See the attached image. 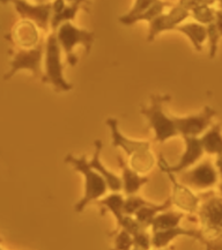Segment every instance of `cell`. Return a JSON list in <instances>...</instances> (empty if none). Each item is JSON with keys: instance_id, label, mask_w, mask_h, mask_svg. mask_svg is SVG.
Segmentation results:
<instances>
[{"instance_id": "obj_19", "label": "cell", "mask_w": 222, "mask_h": 250, "mask_svg": "<svg viewBox=\"0 0 222 250\" xmlns=\"http://www.w3.org/2000/svg\"><path fill=\"white\" fill-rule=\"evenodd\" d=\"M175 30L180 31L183 35H185L197 51H202V45H204V43L207 41V27L202 23L183 22L182 24H180V26H177Z\"/></svg>"}, {"instance_id": "obj_17", "label": "cell", "mask_w": 222, "mask_h": 250, "mask_svg": "<svg viewBox=\"0 0 222 250\" xmlns=\"http://www.w3.org/2000/svg\"><path fill=\"white\" fill-rule=\"evenodd\" d=\"M118 165L121 169V186H123V191L126 196L136 195L146 183L149 182V179L147 176H141L138 171H136L126 165L121 156H118Z\"/></svg>"}, {"instance_id": "obj_41", "label": "cell", "mask_w": 222, "mask_h": 250, "mask_svg": "<svg viewBox=\"0 0 222 250\" xmlns=\"http://www.w3.org/2000/svg\"><path fill=\"white\" fill-rule=\"evenodd\" d=\"M218 1H221V0H218Z\"/></svg>"}, {"instance_id": "obj_39", "label": "cell", "mask_w": 222, "mask_h": 250, "mask_svg": "<svg viewBox=\"0 0 222 250\" xmlns=\"http://www.w3.org/2000/svg\"><path fill=\"white\" fill-rule=\"evenodd\" d=\"M219 2H220V8H222V0H221V1H219Z\"/></svg>"}, {"instance_id": "obj_9", "label": "cell", "mask_w": 222, "mask_h": 250, "mask_svg": "<svg viewBox=\"0 0 222 250\" xmlns=\"http://www.w3.org/2000/svg\"><path fill=\"white\" fill-rule=\"evenodd\" d=\"M183 138L184 143H185V149H184L183 154L181 155L180 160L176 165L170 166L165 161L163 155H160L158 165L161 170H170L175 174H178L198 164L202 155L205 154L204 147H202L199 137H183Z\"/></svg>"}, {"instance_id": "obj_18", "label": "cell", "mask_w": 222, "mask_h": 250, "mask_svg": "<svg viewBox=\"0 0 222 250\" xmlns=\"http://www.w3.org/2000/svg\"><path fill=\"white\" fill-rule=\"evenodd\" d=\"M81 6L70 4L66 0H54L52 1V13L50 20V29L56 31L61 24L72 21L77 17Z\"/></svg>"}, {"instance_id": "obj_38", "label": "cell", "mask_w": 222, "mask_h": 250, "mask_svg": "<svg viewBox=\"0 0 222 250\" xmlns=\"http://www.w3.org/2000/svg\"><path fill=\"white\" fill-rule=\"evenodd\" d=\"M35 1H36V2H44L45 0H35Z\"/></svg>"}, {"instance_id": "obj_12", "label": "cell", "mask_w": 222, "mask_h": 250, "mask_svg": "<svg viewBox=\"0 0 222 250\" xmlns=\"http://www.w3.org/2000/svg\"><path fill=\"white\" fill-rule=\"evenodd\" d=\"M164 174L168 175L170 180L171 186H173V193H171V202L174 205H176L180 210L183 212H187L189 214H196L198 211L202 198L200 196L196 195L192 191L191 188H189L185 184L180 182L175 173L170 170H162Z\"/></svg>"}, {"instance_id": "obj_11", "label": "cell", "mask_w": 222, "mask_h": 250, "mask_svg": "<svg viewBox=\"0 0 222 250\" xmlns=\"http://www.w3.org/2000/svg\"><path fill=\"white\" fill-rule=\"evenodd\" d=\"M187 18H190V11L177 2L176 5L171 6L168 12H164L149 22L147 41L153 42L160 34L175 30L176 27L182 24Z\"/></svg>"}, {"instance_id": "obj_13", "label": "cell", "mask_w": 222, "mask_h": 250, "mask_svg": "<svg viewBox=\"0 0 222 250\" xmlns=\"http://www.w3.org/2000/svg\"><path fill=\"white\" fill-rule=\"evenodd\" d=\"M105 123H107L109 130H110L112 146L117 148H121L129 156H132L137 154V153L147 151V149H151V143L149 142L131 139L127 138L126 136H124L121 132L120 126H118V121L116 118H108Z\"/></svg>"}, {"instance_id": "obj_40", "label": "cell", "mask_w": 222, "mask_h": 250, "mask_svg": "<svg viewBox=\"0 0 222 250\" xmlns=\"http://www.w3.org/2000/svg\"><path fill=\"white\" fill-rule=\"evenodd\" d=\"M0 249H1V239H0Z\"/></svg>"}, {"instance_id": "obj_22", "label": "cell", "mask_w": 222, "mask_h": 250, "mask_svg": "<svg viewBox=\"0 0 222 250\" xmlns=\"http://www.w3.org/2000/svg\"><path fill=\"white\" fill-rule=\"evenodd\" d=\"M186 218L185 213L182 212H174L164 210L156 215L154 220L151 225L152 232H156V230H164V229H170V228L180 226L182 219Z\"/></svg>"}, {"instance_id": "obj_31", "label": "cell", "mask_w": 222, "mask_h": 250, "mask_svg": "<svg viewBox=\"0 0 222 250\" xmlns=\"http://www.w3.org/2000/svg\"><path fill=\"white\" fill-rule=\"evenodd\" d=\"M133 248L134 249H148L152 247V233L149 234L147 229L136 234L133 236Z\"/></svg>"}, {"instance_id": "obj_2", "label": "cell", "mask_w": 222, "mask_h": 250, "mask_svg": "<svg viewBox=\"0 0 222 250\" xmlns=\"http://www.w3.org/2000/svg\"><path fill=\"white\" fill-rule=\"evenodd\" d=\"M65 162L71 165L84 177V193L82 198L74 205V211L77 213H81L90 203L99 201L107 193L109 190L108 183L98 171L90 167L86 156L78 158V156L68 154L65 158Z\"/></svg>"}, {"instance_id": "obj_14", "label": "cell", "mask_w": 222, "mask_h": 250, "mask_svg": "<svg viewBox=\"0 0 222 250\" xmlns=\"http://www.w3.org/2000/svg\"><path fill=\"white\" fill-rule=\"evenodd\" d=\"M9 40L20 49H30L40 42L39 27L33 21L21 19L9 34Z\"/></svg>"}, {"instance_id": "obj_30", "label": "cell", "mask_w": 222, "mask_h": 250, "mask_svg": "<svg viewBox=\"0 0 222 250\" xmlns=\"http://www.w3.org/2000/svg\"><path fill=\"white\" fill-rule=\"evenodd\" d=\"M133 236L127 230L118 229L115 237V248L116 249H130L133 248Z\"/></svg>"}, {"instance_id": "obj_37", "label": "cell", "mask_w": 222, "mask_h": 250, "mask_svg": "<svg viewBox=\"0 0 222 250\" xmlns=\"http://www.w3.org/2000/svg\"><path fill=\"white\" fill-rule=\"evenodd\" d=\"M219 190H220V192H221V195H222V182L219 183Z\"/></svg>"}, {"instance_id": "obj_8", "label": "cell", "mask_w": 222, "mask_h": 250, "mask_svg": "<svg viewBox=\"0 0 222 250\" xmlns=\"http://www.w3.org/2000/svg\"><path fill=\"white\" fill-rule=\"evenodd\" d=\"M218 112L215 109L206 107L198 114L187 116H173L178 134L182 137H200L213 124V120Z\"/></svg>"}, {"instance_id": "obj_35", "label": "cell", "mask_w": 222, "mask_h": 250, "mask_svg": "<svg viewBox=\"0 0 222 250\" xmlns=\"http://www.w3.org/2000/svg\"><path fill=\"white\" fill-rule=\"evenodd\" d=\"M66 1L70 2V4H77L82 7V6H84V4H86L88 0H66Z\"/></svg>"}, {"instance_id": "obj_1", "label": "cell", "mask_w": 222, "mask_h": 250, "mask_svg": "<svg viewBox=\"0 0 222 250\" xmlns=\"http://www.w3.org/2000/svg\"><path fill=\"white\" fill-rule=\"evenodd\" d=\"M200 198L196 214L200 223L202 243L207 249H222V195L208 192Z\"/></svg>"}, {"instance_id": "obj_5", "label": "cell", "mask_w": 222, "mask_h": 250, "mask_svg": "<svg viewBox=\"0 0 222 250\" xmlns=\"http://www.w3.org/2000/svg\"><path fill=\"white\" fill-rule=\"evenodd\" d=\"M54 33L61 50L66 54L67 62L71 66H76L78 62V58L74 54L77 45H82L86 50V54L88 55L95 41V34L93 31L77 27L76 24L72 23V21L61 24Z\"/></svg>"}, {"instance_id": "obj_34", "label": "cell", "mask_w": 222, "mask_h": 250, "mask_svg": "<svg viewBox=\"0 0 222 250\" xmlns=\"http://www.w3.org/2000/svg\"><path fill=\"white\" fill-rule=\"evenodd\" d=\"M214 165H215V167H217L219 177H221V180H222V154L217 155V160H215Z\"/></svg>"}, {"instance_id": "obj_15", "label": "cell", "mask_w": 222, "mask_h": 250, "mask_svg": "<svg viewBox=\"0 0 222 250\" xmlns=\"http://www.w3.org/2000/svg\"><path fill=\"white\" fill-rule=\"evenodd\" d=\"M94 147H95V152H94L93 158L88 161V164L93 169H95L98 173L101 175L103 179L105 180V182L108 183L109 190H111L112 192H120L123 189L121 186V179L120 176L112 173V171L108 170L105 168V166L102 164L101 161V152L103 148V144L101 140L96 139L94 142Z\"/></svg>"}, {"instance_id": "obj_28", "label": "cell", "mask_w": 222, "mask_h": 250, "mask_svg": "<svg viewBox=\"0 0 222 250\" xmlns=\"http://www.w3.org/2000/svg\"><path fill=\"white\" fill-rule=\"evenodd\" d=\"M149 203L151 202L146 201V199H143L142 197L140 196H126V198H125L124 201V213L129 215H134L140 208H142L143 205L149 204Z\"/></svg>"}, {"instance_id": "obj_7", "label": "cell", "mask_w": 222, "mask_h": 250, "mask_svg": "<svg viewBox=\"0 0 222 250\" xmlns=\"http://www.w3.org/2000/svg\"><path fill=\"white\" fill-rule=\"evenodd\" d=\"M177 177L180 182L191 189L206 190L217 186L219 182V173L217 167L209 159L199 162L190 167L189 169L181 171Z\"/></svg>"}, {"instance_id": "obj_29", "label": "cell", "mask_w": 222, "mask_h": 250, "mask_svg": "<svg viewBox=\"0 0 222 250\" xmlns=\"http://www.w3.org/2000/svg\"><path fill=\"white\" fill-rule=\"evenodd\" d=\"M207 27V41H208V50H209V58L213 59L218 54L219 48V41H220L221 36L219 35V31L215 27L214 22L209 23Z\"/></svg>"}, {"instance_id": "obj_36", "label": "cell", "mask_w": 222, "mask_h": 250, "mask_svg": "<svg viewBox=\"0 0 222 250\" xmlns=\"http://www.w3.org/2000/svg\"><path fill=\"white\" fill-rule=\"evenodd\" d=\"M217 1L218 0H202V2H204L205 5H209V6H213Z\"/></svg>"}, {"instance_id": "obj_24", "label": "cell", "mask_w": 222, "mask_h": 250, "mask_svg": "<svg viewBox=\"0 0 222 250\" xmlns=\"http://www.w3.org/2000/svg\"><path fill=\"white\" fill-rule=\"evenodd\" d=\"M124 201H125V197L123 195L118 192H112L111 195H109L103 199H99L96 201V203L100 206H103L107 210H109L114 214V217L116 218V220L123 217L125 214L124 213Z\"/></svg>"}, {"instance_id": "obj_32", "label": "cell", "mask_w": 222, "mask_h": 250, "mask_svg": "<svg viewBox=\"0 0 222 250\" xmlns=\"http://www.w3.org/2000/svg\"><path fill=\"white\" fill-rule=\"evenodd\" d=\"M178 4L183 6L184 8H186L187 11H191V9L197 7V6L202 5L204 2H202V0H180Z\"/></svg>"}, {"instance_id": "obj_3", "label": "cell", "mask_w": 222, "mask_h": 250, "mask_svg": "<svg viewBox=\"0 0 222 250\" xmlns=\"http://www.w3.org/2000/svg\"><path fill=\"white\" fill-rule=\"evenodd\" d=\"M169 101L170 95L154 94L151 96L148 107L140 109V114L145 116L148 126L154 131V139L158 143H165L174 137L180 136L173 116L164 111V104Z\"/></svg>"}, {"instance_id": "obj_6", "label": "cell", "mask_w": 222, "mask_h": 250, "mask_svg": "<svg viewBox=\"0 0 222 250\" xmlns=\"http://www.w3.org/2000/svg\"><path fill=\"white\" fill-rule=\"evenodd\" d=\"M45 43L40 42L36 46L30 49H19L18 51H12V59L9 62V70L5 74L4 79H12L19 71H30L34 77L43 80L44 72L42 70V62L44 58Z\"/></svg>"}, {"instance_id": "obj_26", "label": "cell", "mask_w": 222, "mask_h": 250, "mask_svg": "<svg viewBox=\"0 0 222 250\" xmlns=\"http://www.w3.org/2000/svg\"><path fill=\"white\" fill-rule=\"evenodd\" d=\"M215 12L212 6L209 5H199L190 11V17L196 20V22L204 24V26H208L209 23H213L215 20Z\"/></svg>"}, {"instance_id": "obj_20", "label": "cell", "mask_w": 222, "mask_h": 250, "mask_svg": "<svg viewBox=\"0 0 222 250\" xmlns=\"http://www.w3.org/2000/svg\"><path fill=\"white\" fill-rule=\"evenodd\" d=\"M199 138L205 153H207L208 155L222 154V132L220 123L212 124Z\"/></svg>"}, {"instance_id": "obj_10", "label": "cell", "mask_w": 222, "mask_h": 250, "mask_svg": "<svg viewBox=\"0 0 222 250\" xmlns=\"http://www.w3.org/2000/svg\"><path fill=\"white\" fill-rule=\"evenodd\" d=\"M7 4L14 6L21 19L33 21L42 30L50 29V20L52 13V2H36L31 4L27 0H7Z\"/></svg>"}, {"instance_id": "obj_21", "label": "cell", "mask_w": 222, "mask_h": 250, "mask_svg": "<svg viewBox=\"0 0 222 250\" xmlns=\"http://www.w3.org/2000/svg\"><path fill=\"white\" fill-rule=\"evenodd\" d=\"M171 205H173L171 197H168L167 201H164V203H162V204H155V203L151 202L149 204L143 205L142 208H140L139 210L136 212L134 217H136L137 220H138L142 226L148 228L151 227L153 220H154L156 215L162 211L170 208Z\"/></svg>"}, {"instance_id": "obj_33", "label": "cell", "mask_w": 222, "mask_h": 250, "mask_svg": "<svg viewBox=\"0 0 222 250\" xmlns=\"http://www.w3.org/2000/svg\"><path fill=\"white\" fill-rule=\"evenodd\" d=\"M214 24L219 31V35L222 37V8H219L217 9V12H215Z\"/></svg>"}, {"instance_id": "obj_16", "label": "cell", "mask_w": 222, "mask_h": 250, "mask_svg": "<svg viewBox=\"0 0 222 250\" xmlns=\"http://www.w3.org/2000/svg\"><path fill=\"white\" fill-rule=\"evenodd\" d=\"M178 236L191 237V239H195L202 243V234H200L199 229H189V228L177 226L170 228V229L152 232V247H154V248H164Z\"/></svg>"}, {"instance_id": "obj_23", "label": "cell", "mask_w": 222, "mask_h": 250, "mask_svg": "<svg viewBox=\"0 0 222 250\" xmlns=\"http://www.w3.org/2000/svg\"><path fill=\"white\" fill-rule=\"evenodd\" d=\"M155 164V156L151 152V149L137 153V154L131 156L130 159V167L138 171L139 174H146L151 171Z\"/></svg>"}, {"instance_id": "obj_27", "label": "cell", "mask_w": 222, "mask_h": 250, "mask_svg": "<svg viewBox=\"0 0 222 250\" xmlns=\"http://www.w3.org/2000/svg\"><path fill=\"white\" fill-rule=\"evenodd\" d=\"M155 1L156 0H134L132 8H131L126 14L120 17L118 20H120L121 23L125 24V26H131L133 19L138 17L139 14H141L142 12H145L147 8L151 7Z\"/></svg>"}, {"instance_id": "obj_25", "label": "cell", "mask_w": 222, "mask_h": 250, "mask_svg": "<svg viewBox=\"0 0 222 250\" xmlns=\"http://www.w3.org/2000/svg\"><path fill=\"white\" fill-rule=\"evenodd\" d=\"M174 6L171 2L169 1H164V0H156V1L153 4L151 7L147 8L145 12H142L141 14H139L138 17H136L132 20V23L131 26L134 23L139 22V21H146V22H151V21L154 20L155 18H158L159 15H161L162 13H164L165 9Z\"/></svg>"}, {"instance_id": "obj_4", "label": "cell", "mask_w": 222, "mask_h": 250, "mask_svg": "<svg viewBox=\"0 0 222 250\" xmlns=\"http://www.w3.org/2000/svg\"><path fill=\"white\" fill-rule=\"evenodd\" d=\"M61 48L56 34L52 31L45 41L44 49V77L43 83L54 87L57 93L70 92L73 88L64 76V65L61 62Z\"/></svg>"}]
</instances>
